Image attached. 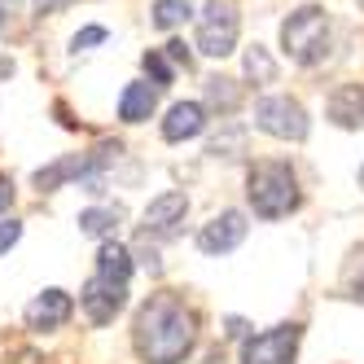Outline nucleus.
Segmentation results:
<instances>
[{
    "mask_svg": "<svg viewBox=\"0 0 364 364\" xmlns=\"http://www.w3.org/2000/svg\"><path fill=\"white\" fill-rule=\"evenodd\" d=\"M132 347L145 364H185L198 347V321L176 290L149 294L132 321Z\"/></svg>",
    "mask_w": 364,
    "mask_h": 364,
    "instance_id": "nucleus-1",
    "label": "nucleus"
},
{
    "mask_svg": "<svg viewBox=\"0 0 364 364\" xmlns=\"http://www.w3.org/2000/svg\"><path fill=\"white\" fill-rule=\"evenodd\" d=\"M246 198H250V211L259 220H285L290 211H299V176L290 163H281V159H264V163H255L250 176H246Z\"/></svg>",
    "mask_w": 364,
    "mask_h": 364,
    "instance_id": "nucleus-2",
    "label": "nucleus"
},
{
    "mask_svg": "<svg viewBox=\"0 0 364 364\" xmlns=\"http://www.w3.org/2000/svg\"><path fill=\"white\" fill-rule=\"evenodd\" d=\"M281 48L299 66H316L329 53V14L316 5H303L281 22Z\"/></svg>",
    "mask_w": 364,
    "mask_h": 364,
    "instance_id": "nucleus-3",
    "label": "nucleus"
},
{
    "mask_svg": "<svg viewBox=\"0 0 364 364\" xmlns=\"http://www.w3.org/2000/svg\"><path fill=\"white\" fill-rule=\"evenodd\" d=\"M237 0H206V9L198 14V53L206 58H228L237 48Z\"/></svg>",
    "mask_w": 364,
    "mask_h": 364,
    "instance_id": "nucleus-4",
    "label": "nucleus"
},
{
    "mask_svg": "<svg viewBox=\"0 0 364 364\" xmlns=\"http://www.w3.org/2000/svg\"><path fill=\"white\" fill-rule=\"evenodd\" d=\"M255 127L277 141H303L307 136V110L294 97H259L255 101Z\"/></svg>",
    "mask_w": 364,
    "mask_h": 364,
    "instance_id": "nucleus-5",
    "label": "nucleus"
},
{
    "mask_svg": "<svg viewBox=\"0 0 364 364\" xmlns=\"http://www.w3.org/2000/svg\"><path fill=\"white\" fill-rule=\"evenodd\" d=\"M299 338H303V329L294 321L277 325L268 333H255V338H246V347H242V364H294Z\"/></svg>",
    "mask_w": 364,
    "mask_h": 364,
    "instance_id": "nucleus-6",
    "label": "nucleus"
},
{
    "mask_svg": "<svg viewBox=\"0 0 364 364\" xmlns=\"http://www.w3.org/2000/svg\"><path fill=\"white\" fill-rule=\"evenodd\" d=\"M80 307L92 325H110L119 311L127 307V285L110 281V277H92L84 290H80Z\"/></svg>",
    "mask_w": 364,
    "mask_h": 364,
    "instance_id": "nucleus-7",
    "label": "nucleus"
},
{
    "mask_svg": "<svg viewBox=\"0 0 364 364\" xmlns=\"http://www.w3.org/2000/svg\"><path fill=\"white\" fill-rule=\"evenodd\" d=\"M246 242V215L242 211H220L211 224H202L198 232V250L202 255H228Z\"/></svg>",
    "mask_w": 364,
    "mask_h": 364,
    "instance_id": "nucleus-8",
    "label": "nucleus"
},
{
    "mask_svg": "<svg viewBox=\"0 0 364 364\" xmlns=\"http://www.w3.org/2000/svg\"><path fill=\"white\" fill-rule=\"evenodd\" d=\"M185 215H189V198L180 193V189H167V193H159L149 206H145V237L154 232V237H171L176 232V224H185Z\"/></svg>",
    "mask_w": 364,
    "mask_h": 364,
    "instance_id": "nucleus-9",
    "label": "nucleus"
},
{
    "mask_svg": "<svg viewBox=\"0 0 364 364\" xmlns=\"http://www.w3.org/2000/svg\"><path fill=\"white\" fill-rule=\"evenodd\" d=\"M70 311H75V303H70L66 290H44V294H36L31 307H27V329L53 333V329H62V325L70 321Z\"/></svg>",
    "mask_w": 364,
    "mask_h": 364,
    "instance_id": "nucleus-10",
    "label": "nucleus"
},
{
    "mask_svg": "<svg viewBox=\"0 0 364 364\" xmlns=\"http://www.w3.org/2000/svg\"><path fill=\"white\" fill-rule=\"evenodd\" d=\"M325 114L333 127H347V132L364 127V84H338L325 101Z\"/></svg>",
    "mask_w": 364,
    "mask_h": 364,
    "instance_id": "nucleus-11",
    "label": "nucleus"
},
{
    "mask_svg": "<svg viewBox=\"0 0 364 364\" xmlns=\"http://www.w3.org/2000/svg\"><path fill=\"white\" fill-rule=\"evenodd\" d=\"M206 127V106L202 101H176L163 119V141L180 145V141H193L198 132Z\"/></svg>",
    "mask_w": 364,
    "mask_h": 364,
    "instance_id": "nucleus-12",
    "label": "nucleus"
},
{
    "mask_svg": "<svg viewBox=\"0 0 364 364\" xmlns=\"http://www.w3.org/2000/svg\"><path fill=\"white\" fill-rule=\"evenodd\" d=\"M159 106V88L154 84H127L123 97H119V119L123 123H145Z\"/></svg>",
    "mask_w": 364,
    "mask_h": 364,
    "instance_id": "nucleus-13",
    "label": "nucleus"
},
{
    "mask_svg": "<svg viewBox=\"0 0 364 364\" xmlns=\"http://www.w3.org/2000/svg\"><path fill=\"white\" fill-rule=\"evenodd\" d=\"M97 277H110V281H123L132 277V250L119 246V242H101L97 250Z\"/></svg>",
    "mask_w": 364,
    "mask_h": 364,
    "instance_id": "nucleus-14",
    "label": "nucleus"
},
{
    "mask_svg": "<svg viewBox=\"0 0 364 364\" xmlns=\"http://www.w3.org/2000/svg\"><path fill=\"white\" fill-rule=\"evenodd\" d=\"M206 106L220 110V114H232L242 106V84L228 80V75H211V80H206Z\"/></svg>",
    "mask_w": 364,
    "mask_h": 364,
    "instance_id": "nucleus-15",
    "label": "nucleus"
},
{
    "mask_svg": "<svg viewBox=\"0 0 364 364\" xmlns=\"http://www.w3.org/2000/svg\"><path fill=\"white\" fill-rule=\"evenodd\" d=\"M119 220H123V206H92V211L80 215V232H88V237H110L119 228Z\"/></svg>",
    "mask_w": 364,
    "mask_h": 364,
    "instance_id": "nucleus-16",
    "label": "nucleus"
},
{
    "mask_svg": "<svg viewBox=\"0 0 364 364\" xmlns=\"http://www.w3.org/2000/svg\"><path fill=\"white\" fill-rule=\"evenodd\" d=\"M193 5H198V0H159V5H154V27H159V31H176L180 22L193 18Z\"/></svg>",
    "mask_w": 364,
    "mask_h": 364,
    "instance_id": "nucleus-17",
    "label": "nucleus"
},
{
    "mask_svg": "<svg viewBox=\"0 0 364 364\" xmlns=\"http://www.w3.org/2000/svg\"><path fill=\"white\" fill-rule=\"evenodd\" d=\"M246 80L250 84H277V62L268 58V48H246Z\"/></svg>",
    "mask_w": 364,
    "mask_h": 364,
    "instance_id": "nucleus-18",
    "label": "nucleus"
},
{
    "mask_svg": "<svg viewBox=\"0 0 364 364\" xmlns=\"http://www.w3.org/2000/svg\"><path fill=\"white\" fill-rule=\"evenodd\" d=\"M141 66H145V75H149V84H154V88H167V84L176 80V70H171L176 62L163 53V48H149V53L141 58Z\"/></svg>",
    "mask_w": 364,
    "mask_h": 364,
    "instance_id": "nucleus-19",
    "label": "nucleus"
},
{
    "mask_svg": "<svg viewBox=\"0 0 364 364\" xmlns=\"http://www.w3.org/2000/svg\"><path fill=\"white\" fill-rule=\"evenodd\" d=\"M347 285H351V299H364V246L351 255V264H347Z\"/></svg>",
    "mask_w": 364,
    "mask_h": 364,
    "instance_id": "nucleus-20",
    "label": "nucleus"
},
{
    "mask_svg": "<svg viewBox=\"0 0 364 364\" xmlns=\"http://www.w3.org/2000/svg\"><path fill=\"white\" fill-rule=\"evenodd\" d=\"M101 40H106V27H84L80 36L70 40V48H75V53H84V48H92V44H101Z\"/></svg>",
    "mask_w": 364,
    "mask_h": 364,
    "instance_id": "nucleus-21",
    "label": "nucleus"
},
{
    "mask_svg": "<svg viewBox=\"0 0 364 364\" xmlns=\"http://www.w3.org/2000/svg\"><path fill=\"white\" fill-rule=\"evenodd\" d=\"M18 237H22V224L18 220H0V255H5Z\"/></svg>",
    "mask_w": 364,
    "mask_h": 364,
    "instance_id": "nucleus-22",
    "label": "nucleus"
},
{
    "mask_svg": "<svg viewBox=\"0 0 364 364\" xmlns=\"http://www.w3.org/2000/svg\"><path fill=\"white\" fill-rule=\"evenodd\" d=\"M163 53H167V58H171L176 66H185V70H189V62H193V53H189V48H185V40H171V44L163 48Z\"/></svg>",
    "mask_w": 364,
    "mask_h": 364,
    "instance_id": "nucleus-23",
    "label": "nucleus"
},
{
    "mask_svg": "<svg viewBox=\"0 0 364 364\" xmlns=\"http://www.w3.org/2000/svg\"><path fill=\"white\" fill-rule=\"evenodd\" d=\"M136 259H141L149 272H163V259H159V250H154V246H145V242H141V246H136Z\"/></svg>",
    "mask_w": 364,
    "mask_h": 364,
    "instance_id": "nucleus-24",
    "label": "nucleus"
},
{
    "mask_svg": "<svg viewBox=\"0 0 364 364\" xmlns=\"http://www.w3.org/2000/svg\"><path fill=\"white\" fill-rule=\"evenodd\" d=\"M9 206H14V180H9L5 171H0V215H5Z\"/></svg>",
    "mask_w": 364,
    "mask_h": 364,
    "instance_id": "nucleus-25",
    "label": "nucleus"
},
{
    "mask_svg": "<svg viewBox=\"0 0 364 364\" xmlns=\"http://www.w3.org/2000/svg\"><path fill=\"white\" fill-rule=\"evenodd\" d=\"M14 14H18V0H0V36L9 31V22H14Z\"/></svg>",
    "mask_w": 364,
    "mask_h": 364,
    "instance_id": "nucleus-26",
    "label": "nucleus"
},
{
    "mask_svg": "<svg viewBox=\"0 0 364 364\" xmlns=\"http://www.w3.org/2000/svg\"><path fill=\"white\" fill-rule=\"evenodd\" d=\"M31 5H36V14L44 18V14H58V9L66 5V0H31Z\"/></svg>",
    "mask_w": 364,
    "mask_h": 364,
    "instance_id": "nucleus-27",
    "label": "nucleus"
},
{
    "mask_svg": "<svg viewBox=\"0 0 364 364\" xmlns=\"http://www.w3.org/2000/svg\"><path fill=\"white\" fill-rule=\"evenodd\" d=\"M246 333V321L242 316H228V338H242Z\"/></svg>",
    "mask_w": 364,
    "mask_h": 364,
    "instance_id": "nucleus-28",
    "label": "nucleus"
},
{
    "mask_svg": "<svg viewBox=\"0 0 364 364\" xmlns=\"http://www.w3.org/2000/svg\"><path fill=\"white\" fill-rule=\"evenodd\" d=\"M360 180H364V171H360Z\"/></svg>",
    "mask_w": 364,
    "mask_h": 364,
    "instance_id": "nucleus-29",
    "label": "nucleus"
}]
</instances>
